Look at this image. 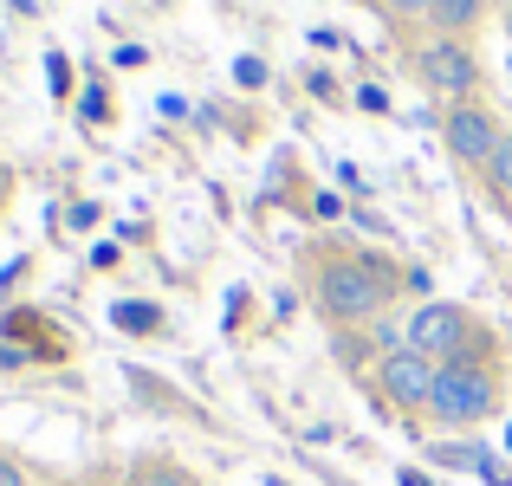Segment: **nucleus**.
Returning a JSON list of instances; mask_svg holds the SVG:
<instances>
[{
  "mask_svg": "<svg viewBox=\"0 0 512 486\" xmlns=\"http://www.w3.org/2000/svg\"><path fill=\"white\" fill-rule=\"evenodd\" d=\"M500 26H506V39H512V0H506V7H500Z\"/></svg>",
  "mask_w": 512,
  "mask_h": 486,
  "instance_id": "4468645a",
  "label": "nucleus"
},
{
  "mask_svg": "<svg viewBox=\"0 0 512 486\" xmlns=\"http://www.w3.org/2000/svg\"><path fill=\"white\" fill-rule=\"evenodd\" d=\"M415 78H422L435 98L461 104V98H480V59L467 39H435L428 33L422 46H415Z\"/></svg>",
  "mask_w": 512,
  "mask_h": 486,
  "instance_id": "39448f33",
  "label": "nucleus"
},
{
  "mask_svg": "<svg viewBox=\"0 0 512 486\" xmlns=\"http://www.w3.org/2000/svg\"><path fill=\"white\" fill-rule=\"evenodd\" d=\"M376 7H383L396 26H409V20H428V0H376Z\"/></svg>",
  "mask_w": 512,
  "mask_h": 486,
  "instance_id": "9d476101",
  "label": "nucleus"
},
{
  "mask_svg": "<svg viewBox=\"0 0 512 486\" xmlns=\"http://www.w3.org/2000/svg\"><path fill=\"white\" fill-rule=\"evenodd\" d=\"M493 0H428V33L435 39H474Z\"/></svg>",
  "mask_w": 512,
  "mask_h": 486,
  "instance_id": "0eeeda50",
  "label": "nucleus"
},
{
  "mask_svg": "<svg viewBox=\"0 0 512 486\" xmlns=\"http://www.w3.org/2000/svg\"><path fill=\"white\" fill-rule=\"evenodd\" d=\"M0 486H26V467L13 454H0Z\"/></svg>",
  "mask_w": 512,
  "mask_h": 486,
  "instance_id": "f8f14e48",
  "label": "nucleus"
},
{
  "mask_svg": "<svg viewBox=\"0 0 512 486\" xmlns=\"http://www.w3.org/2000/svg\"><path fill=\"white\" fill-rule=\"evenodd\" d=\"M402 273L389 260H376V253H350V247H325L312 260V305L325 324H338V331H357V324H376L383 318V305L396 299Z\"/></svg>",
  "mask_w": 512,
  "mask_h": 486,
  "instance_id": "f257e3e1",
  "label": "nucleus"
},
{
  "mask_svg": "<svg viewBox=\"0 0 512 486\" xmlns=\"http://www.w3.org/2000/svg\"><path fill=\"white\" fill-rule=\"evenodd\" d=\"M376 396L389 402L396 415H428V396H435V363L422 350H383L376 357Z\"/></svg>",
  "mask_w": 512,
  "mask_h": 486,
  "instance_id": "423d86ee",
  "label": "nucleus"
},
{
  "mask_svg": "<svg viewBox=\"0 0 512 486\" xmlns=\"http://www.w3.org/2000/svg\"><path fill=\"white\" fill-rule=\"evenodd\" d=\"M266 486H286V480H266Z\"/></svg>",
  "mask_w": 512,
  "mask_h": 486,
  "instance_id": "2eb2a0df",
  "label": "nucleus"
},
{
  "mask_svg": "<svg viewBox=\"0 0 512 486\" xmlns=\"http://www.w3.org/2000/svg\"><path fill=\"white\" fill-rule=\"evenodd\" d=\"M117 318H124V331H150V324H156V312H143V305H124Z\"/></svg>",
  "mask_w": 512,
  "mask_h": 486,
  "instance_id": "9b49d317",
  "label": "nucleus"
},
{
  "mask_svg": "<svg viewBox=\"0 0 512 486\" xmlns=\"http://www.w3.org/2000/svg\"><path fill=\"white\" fill-rule=\"evenodd\" d=\"M480 337H487V331H480V318L467 312V305H448V299L415 305L409 324H402V344L422 350L428 363H454V357H467Z\"/></svg>",
  "mask_w": 512,
  "mask_h": 486,
  "instance_id": "7ed1b4c3",
  "label": "nucleus"
},
{
  "mask_svg": "<svg viewBox=\"0 0 512 486\" xmlns=\"http://www.w3.org/2000/svg\"><path fill=\"white\" fill-rule=\"evenodd\" d=\"M500 357H493V344L480 337L467 357L454 363H435V396H428V422L435 428H480L500 415Z\"/></svg>",
  "mask_w": 512,
  "mask_h": 486,
  "instance_id": "f03ea898",
  "label": "nucleus"
},
{
  "mask_svg": "<svg viewBox=\"0 0 512 486\" xmlns=\"http://www.w3.org/2000/svg\"><path fill=\"white\" fill-rule=\"evenodd\" d=\"M500 137H506V124H500V111H493L487 98H461V104L441 111V143H448V156L461 162V169H474V175L493 162Z\"/></svg>",
  "mask_w": 512,
  "mask_h": 486,
  "instance_id": "20e7f679",
  "label": "nucleus"
},
{
  "mask_svg": "<svg viewBox=\"0 0 512 486\" xmlns=\"http://www.w3.org/2000/svg\"><path fill=\"white\" fill-rule=\"evenodd\" d=\"M480 182H487V195H493V201H500V208L512 214V130L500 137V150H493V162L480 169Z\"/></svg>",
  "mask_w": 512,
  "mask_h": 486,
  "instance_id": "6e6552de",
  "label": "nucleus"
},
{
  "mask_svg": "<svg viewBox=\"0 0 512 486\" xmlns=\"http://www.w3.org/2000/svg\"><path fill=\"white\" fill-rule=\"evenodd\" d=\"M402 486H435L428 474H415V467H402Z\"/></svg>",
  "mask_w": 512,
  "mask_h": 486,
  "instance_id": "ddd939ff",
  "label": "nucleus"
},
{
  "mask_svg": "<svg viewBox=\"0 0 512 486\" xmlns=\"http://www.w3.org/2000/svg\"><path fill=\"white\" fill-rule=\"evenodd\" d=\"M130 486H201L195 474H188L182 461H150V467H137V480Z\"/></svg>",
  "mask_w": 512,
  "mask_h": 486,
  "instance_id": "1a4fd4ad",
  "label": "nucleus"
}]
</instances>
